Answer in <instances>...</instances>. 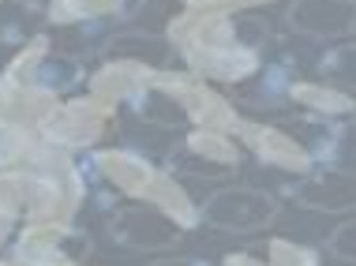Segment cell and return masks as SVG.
<instances>
[{
	"label": "cell",
	"mask_w": 356,
	"mask_h": 266,
	"mask_svg": "<svg viewBox=\"0 0 356 266\" xmlns=\"http://www.w3.org/2000/svg\"><path fill=\"white\" fill-rule=\"evenodd\" d=\"M0 266H23V263H19L15 255H12V259H0Z\"/></svg>",
	"instance_id": "obj_22"
},
{
	"label": "cell",
	"mask_w": 356,
	"mask_h": 266,
	"mask_svg": "<svg viewBox=\"0 0 356 266\" xmlns=\"http://www.w3.org/2000/svg\"><path fill=\"white\" fill-rule=\"evenodd\" d=\"M285 26L300 38H334L356 34V0H293L285 8Z\"/></svg>",
	"instance_id": "obj_8"
},
{
	"label": "cell",
	"mask_w": 356,
	"mask_h": 266,
	"mask_svg": "<svg viewBox=\"0 0 356 266\" xmlns=\"http://www.w3.org/2000/svg\"><path fill=\"white\" fill-rule=\"evenodd\" d=\"M150 266H210L207 259H195V255H169V259H158Z\"/></svg>",
	"instance_id": "obj_20"
},
{
	"label": "cell",
	"mask_w": 356,
	"mask_h": 266,
	"mask_svg": "<svg viewBox=\"0 0 356 266\" xmlns=\"http://www.w3.org/2000/svg\"><path fill=\"white\" fill-rule=\"evenodd\" d=\"M240 165V147L225 131H191L169 154V173H184V176H199V180H225L233 176Z\"/></svg>",
	"instance_id": "obj_4"
},
{
	"label": "cell",
	"mask_w": 356,
	"mask_h": 266,
	"mask_svg": "<svg viewBox=\"0 0 356 266\" xmlns=\"http://www.w3.org/2000/svg\"><path fill=\"white\" fill-rule=\"evenodd\" d=\"M83 79H86L83 60L72 53H53L49 34H34L31 42H23V49L15 53V60L4 72V83H12L19 90L45 94V98L72 94Z\"/></svg>",
	"instance_id": "obj_2"
},
{
	"label": "cell",
	"mask_w": 356,
	"mask_h": 266,
	"mask_svg": "<svg viewBox=\"0 0 356 266\" xmlns=\"http://www.w3.org/2000/svg\"><path fill=\"white\" fill-rule=\"evenodd\" d=\"M293 98L307 106L312 113H323V117H345V113H353V98L338 87H330V83H296L293 87Z\"/></svg>",
	"instance_id": "obj_13"
},
{
	"label": "cell",
	"mask_w": 356,
	"mask_h": 266,
	"mask_svg": "<svg viewBox=\"0 0 356 266\" xmlns=\"http://www.w3.org/2000/svg\"><path fill=\"white\" fill-rule=\"evenodd\" d=\"M289 131H293V139L300 142V150L307 154V161H323V158H330L334 150L341 147V128L334 124L330 117H323V113H307V117L300 120H293V124H285Z\"/></svg>",
	"instance_id": "obj_12"
},
{
	"label": "cell",
	"mask_w": 356,
	"mask_h": 266,
	"mask_svg": "<svg viewBox=\"0 0 356 266\" xmlns=\"http://www.w3.org/2000/svg\"><path fill=\"white\" fill-rule=\"evenodd\" d=\"M42 8L31 0H0V45H23Z\"/></svg>",
	"instance_id": "obj_14"
},
{
	"label": "cell",
	"mask_w": 356,
	"mask_h": 266,
	"mask_svg": "<svg viewBox=\"0 0 356 266\" xmlns=\"http://www.w3.org/2000/svg\"><path fill=\"white\" fill-rule=\"evenodd\" d=\"M293 199L304 210L353 214L356 210V169H345V165L315 169V173H307L300 184L293 188Z\"/></svg>",
	"instance_id": "obj_9"
},
{
	"label": "cell",
	"mask_w": 356,
	"mask_h": 266,
	"mask_svg": "<svg viewBox=\"0 0 356 266\" xmlns=\"http://www.w3.org/2000/svg\"><path fill=\"white\" fill-rule=\"evenodd\" d=\"M177 53V45L161 34H147V31H124L117 34L109 45H105V56L109 60H128V64H139V68H165Z\"/></svg>",
	"instance_id": "obj_11"
},
{
	"label": "cell",
	"mask_w": 356,
	"mask_h": 266,
	"mask_svg": "<svg viewBox=\"0 0 356 266\" xmlns=\"http://www.w3.org/2000/svg\"><path fill=\"white\" fill-rule=\"evenodd\" d=\"M105 124H109V113L98 101L75 98V101H64V106H53L38 120V131L53 147H90V142L105 135Z\"/></svg>",
	"instance_id": "obj_7"
},
{
	"label": "cell",
	"mask_w": 356,
	"mask_h": 266,
	"mask_svg": "<svg viewBox=\"0 0 356 266\" xmlns=\"http://www.w3.org/2000/svg\"><path fill=\"white\" fill-rule=\"evenodd\" d=\"M12 225H15L12 214H0V248H4V240H8V233H12Z\"/></svg>",
	"instance_id": "obj_21"
},
{
	"label": "cell",
	"mask_w": 356,
	"mask_h": 266,
	"mask_svg": "<svg viewBox=\"0 0 356 266\" xmlns=\"http://www.w3.org/2000/svg\"><path fill=\"white\" fill-rule=\"evenodd\" d=\"M319 75L323 83H330L338 90H356V42L334 45L319 60Z\"/></svg>",
	"instance_id": "obj_16"
},
{
	"label": "cell",
	"mask_w": 356,
	"mask_h": 266,
	"mask_svg": "<svg viewBox=\"0 0 356 266\" xmlns=\"http://www.w3.org/2000/svg\"><path fill=\"white\" fill-rule=\"evenodd\" d=\"M94 165H98V173L109 180L117 192L131 195V199H147L150 206H158V210H165L169 217H177L184 229L195 222V210H191V203L184 199V188L177 184V176H172L169 169L150 165L147 158L131 154V150H98V154H94Z\"/></svg>",
	"instance_id": "obj_1"
},
{
	"label": "cell",
	"mask_w": 356,
	"mask_h": 266,
	"mask_svg": "<svg viewBox=\"0 0 356 266\" xmlns=\"http://www.w3.org/2000/svg\"><path fill=\"white\" fill-rule=\"evenodd\" d=\"M191 8H214V12H233L240 8L244 12V4H259V0H188Z\"/></svg>",
	"instance_id": "obj_19"
},
{
	"label": "cell",
	"mask_w": 356,
	"mask_h": 266,
	"mask_svg": "<svg viewBox=\"0 0 356 266\" xmlns=\"http://www.w3.org/2000/svg\"><path fill=\"white\" fill-rule=\"evenodd\" d=\"M109 236L120 244V248L131 251H169L180 244L184 236V225L177 217H169L158 206H124V210L113 214L109 222Z\"/></svg>",
	"instance_id": "obj_6"
},
{
	"label": "cell",
	"mask_w": 356,
	"mask_h": 266,
	"mask_svg": "<svg viewBox=\"0 0 356 266\" xmlns=\"http://www.w3.org/2000/svg\"><path fill=\"white\" fill-rule=\"evenodd\" d=\"M31 135L23 131V124H12V120H0V169L19 165L26 154H31Z\"/></svg>",
	"instance_id": "obj_17"
},
{
	"label": "cell",
	"mask_w": 356,
	"mask_h": 266,
	"mask_svg": "<svg viewBox=\"0 0 356 266\" xmlns=\"http://www.w3.org/2000/svg\"><path fill=\"white\" fill-rule=\"evenodd\" d=\"M236 135H240V142H248V147L255 150L259 161H266V165H274V169H289V173H304V169H312V161H307V154L300 150V142L293 139L289 128L244 124V120H240Z\"/></svg>",
	"instance_id": "obj_10"
},
{
	"label": "cell",
	"mask_w": 356,
	"mask_h": 266,
	"mask_svg": "<svg viewBox=\"0 0 356 266\" xmlns=\"http://www.w3.org/2000/svg\"><path fill=\"white\" fill-rule=\"evenodd\" d=\"M282 214V199L266 188H221L199 206V222L210 225L218 233H236V236H252L270 229Z\"/></svg>",
	"instance_id": "obj_3"
},
{
	"label": "cell",
	"mask_w": 356,
	"mask_h": 266,
	"mask_svg": "<svg viewBox=\"0 0 356 266\" xmlns=\"http://www.w3.org/2000/svg\"><path fill=\"white\" fill-rule=\"evenodd\" d=\"M326 251H330L334 259H341V263H356V217L353 222H341L338 229L330 233Z\"/></svg>",
	"instance_id": "obj_18"
},
{
	"label": "cell",
	"mask_w": 356,
	"mask_h": 266,
	"mask_svg": "<svg viewBox=\"0 0 356 266\" xmlns=\"http://www.w3.org/2000/svg\"><path fill=\"white\" fill-rule=\"evenodd\" d=\"M124 12V0H53L49 23H83V19H109Z\"/></svg>",
	"instance_id": "obj_15"
},
{
	"label": "cell",
	"mask_w": 356,
	"mask_h": 266,
	"mask_svg": "<svg viewBox=\"0 0 356 266\" xmlns=\"http://www.w3.org/2000/svg\"><path fill=\"white\" fill-rule=\"evenodd\" d=\"M86 248H90V236L72 222H31L19 233L15 259L23 266H68Z\"/></svg>",
	"instance_id": "obj_5"
}]
</instances>
